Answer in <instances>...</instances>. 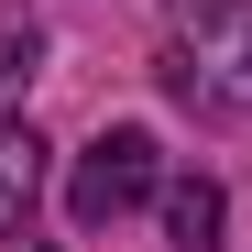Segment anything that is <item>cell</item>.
<instances>
[{"label": "cell", "instance_id": "cell-4", "mask_svg": "<svg viewBox=\"0 0 252 252\" xmlns=\"http://www.w3.org/2000/svg\"><path fill=\"white\" fill-rule=\"evenodd\" d=\"M164 241L176 252H220V187L208 176H187L176 197H164Z\"/></svg>", "mask_w": 252, "mask_h": 252}, {"label": "cell", "instance_id": "cell-2", "mask_svg": "<svg viewBox=\"0 0 252 252\" xmlns=\"http://www.w3.org/2000/svg\"><path fill=\"white\" fill-rule=\"evenodd\" d=\"M143 197H154V132H99L77 154V176H66V220L110 230L121 208H143Z\"/></svg>", "mask_w": 252, "mask_h": 252}, {"label": "cell", "instance_id": "cell-1", "mask_svg": "<svg viewBox=\"0 0 252 252\" xmlns=\"http://www.w3.org/2000/svg\"><path fill=\"white\" fill-rule=\"evenodd\" d=\"M164 88L208 121L252 110V0H176L164 22Z\"/></svg>", "mask_w": 252, "mask_h": 252}, {"label": "cell", "instance_id": "cell-3", "mask_svg": "<svg viewBox=\"0 0 252 252\" xmlns=\"http://www.w3.org/2000/svg\"><path fill=\"white\" fill-rule=\"evenodd\" d=\"M33 187H44V143H33V121H0V241L22 230Z\"/></svg>", "mask_w": 252, "mask_h": 252}]
</instances>
